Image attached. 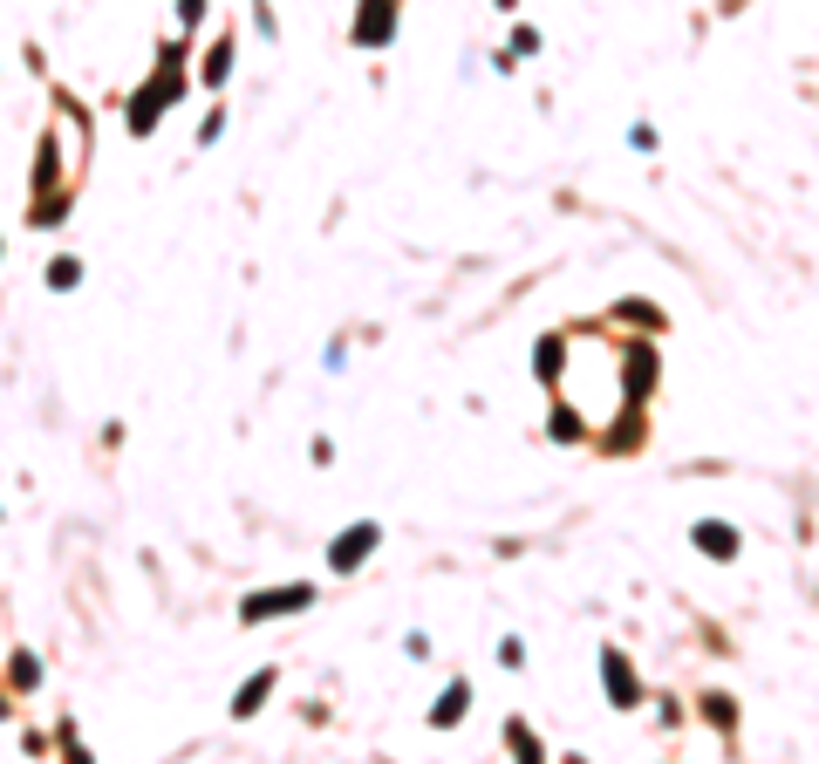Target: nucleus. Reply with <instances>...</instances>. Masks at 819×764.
<instances>
[{
  "instance_id": "obj_5",
  "label": "nucleus",
  "mask_w": 819,
  "mask_h": 764,
  "mask_svg": "<svg viewBox=\"0 0 819 764\" xmlns=\"http://www.w3.org/2000/svg\"><path fill=\"white\" fill-rule=\"evenodd\" d=\"M601 669H608V696H615V710H628V703H635V676L622 669V655L608 649V655H601Z\"/></svg>"
},
{
  "instance_id": "obj_3",
  "label": "nucleus",
  "mask_w": 819,
  "mask_h": 764,
  "mask_svg": "<svg viewBox=\"0 0 819 764\" xmlns=\"http://www.w3.org/2000/svg\"><path fill=\"white\" fill-rule=\"evenodd\" d=\"M369 546H376V526H349V533L335 539V553H328V560H335V567L349 573L355 560H369Z\"/></svg>"
},
{
  "instance_id": "obj_4",
  "label": "nucleus",
  "mask_w": 819,
  "mask_h": 764,
  "mask_svg": "<svg viewBox=\"0 0 819 764\" xmlns=\"http://www.w3.org/2000/svg\"><path fill=\"white\" fill-rule=\"evenodd\" d=\"M697 546L710 553V560H731V553H738V533H731V526H717V519H703V526H697Z\"/></svg>"
},
{
  "instance_id": "obj_6",
  "label": "nucleus",
  "mask_w": 819,
  "mask_h": 764,
  "mask_svg": "<svg viewBox=\"0 0 819 764\" xmlns=\"http://www.w3.org/2000/svg\"><path fill=\"white\" fill-rule=\"evenodd\" d=\"M273 689V669H260V676H253V683H239V696H233V710L239 717H253V710H260V696H267Z\"/></svg>"
},
{
  "instance_id": "obj_10",
  "label": "nucleus",
  "mask_w": 819,
  "mask_h": 764,
  "mask_svg": "<svg viewBox=\"0 0 819 764\" xmlns=\"http://www.w3.org/2000/svg\"><path fill=\"white\" fill-rule=\"evenodd\" d=\"M178 14H185V21H198V14H205V0H178Z\"/></svg>"
},
{
  "instance_id": "obj_11",
  "label": "nucleus",
  "mask_w": 819,
  "mask_h": 764,
  "mask_svg": "<svg viewBox=\"0 0 819 764\" xmlns=\"http://www.w3.org/2000/svg\"><path fill=\"white\" fill-rule=\"evenodd\" d=\"M499 7H512V0H499Z\"/></svg>"
},
{
  "instance_id": "obj_9",
  "label": "nucleus",
  "mask_w": 819,
  "mask_h": 764,
  "mask_svg": "<svg viewBox=\"0 0 819 764\" xmlns=\"http://www.w3.org/2000/svg\"><path fill=\"white\" fill-rule=\"evenodd\" d=\"M48 280H55V287H76V280H82V260H55V273H48Z\"/></svg>"
},
{
  "instance_id": "obj_8",
  "label": "nucleus",
  "mask_w": 819,
  "mask_h": 764,
  "mask_svg": "<svg viewBox=\"0 0 819 764\" xmlns=\"http://www.w3.org/2000/svg\"><path fill=\"white\" fill-rule=\"evenodd\" d=\"M226 69H233V41H219V48H212V62H205V82H219Z\"/></svg>"
},
{
  "instance_id": "obj_7",
  "label": "nucleus",
  "mask_w": 819,
  "mask_h": 764,
  "mask_svg": "<svg viewBox=\"0 0 819 764\" xmlns=\"http://www.w3.org/2000/svg\"><path fill=\"white\" fill-rule=\"evenodd\" d=\"M471 703V683H451L444 689V703H437V717H430V724H458V710H465Z\"/></svg>"
},
{
  "instance_id": "obj_2",
  "label": "nucleus",
  "mask_w": 819,
  "mask_h": 764,
  "mask_svg": "<svg viewBox=\"0 0 819 764\" xmlns=\"http://www.w3.org/2000/svg\"><path fill=\"white\" fill-rule=\"evenodd\" d=\"M314 601V587H273V594H260V601H246V621H267V614H294V608H308Z\"/></svg>"
},
{
  "instance_id": "obj_1",
  "label": "nucleus",
  "mask_w": 819,
  "mask_h": 764,
  "mask_svg": "<svg viewBox=\"0 0 819 764\" xmlns=\"http://www.w3.org/2000/svg\"><path fill=\"white\" fill-rule=\"evenodd\" d=\"M396 28V0H362V14H355V41L362 48H383Z\"/></svg>"
}]
</instances>
